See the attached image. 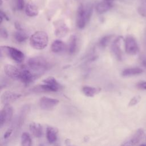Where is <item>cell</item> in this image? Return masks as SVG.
Returning <instances> with one entry per match:
<instances>
[{"mask_svg":"<svg viewBox=\"0 0 146 146\" xmlns=\"http://www.w3.org/2000/svg\"><path fill=\"white\" fill-rule=\"evenodd\" d=\"M15 27L17 29V30H22V27L18 22H15Z\"/></svg>","mask_w":146,"mask_h":146,"instance_id":"cell-33","label":"cell"},{"mask_svg":"<svg viewBox=\"0 0 146 146\" xmlns=\"http://www.w3.org/2000/svg\"><path fill=\"white\" fill-rule=\"evenodd\" d=\"M112 7V3L103 1V2L98 3L95 9L97 13L99 14H102L110 10Z\"/></svg>","mask_w":146,"mask_h":146,"instance_id":"cell-17","label":"cell"},{"mask_svg":"<svg viewBox=\"0 0 146 146\" xmlns=\"http://www.w3.org/2000/svg\"><path fill=\"white\" fill-rule=\"evenodd\" d=\"M141 100V96L139 95H136L133 97L129 101L128 103L129 106H133L137 104Z\"/></svg>","mask_w":146,"mask_h":146,"instance_id":"cell-26","label":"cell"},{"mask_svg":"<svg viewBox=\"0 0 146 146\" xmlns=\"http://www.w3.org/2000/svg\"><path fill=\"white\" fill-rule=\"evenodd\" d=\"M0 34H1V36L4 39H6L8 37V33L7 30H6V29L3 28V27H1V30H0Z\"/></svg>","mask_w":146,"mask_h":146,"instance_id":"cell-28","label":"cell"},{"mask_svg":"<svg viewBox=\"0 0 146 146\" xmlns=\"http://www.w3.org/2000/svg\"><path fill=\"white\" fill-rule=\"evenodd\" d=\"M144 135V131L142 128L139 129L131 139L123 143L121 146H135L143 139Z\"/></svg>","mask_w":146,"mask_h":146,"instance_id":"cell-10","label":"cell"},{"mask_svg":"<svg viewBox=\"0 0 146 146\" xmlns=\"http://www.w3.org/2000/svg\"><path fill=\"white\" fill-rule=\"evenodd\" d=\"M43 84L39 86V89L46 92H56L62 88L61 84L52 76H49L43 80Z\"/></svg>","mask_w":146,"mask_h":146,"instance_id":"cell-5","label":"cell"},{"mask_svg":"<svg viewBox=\"0 0 146 146\" xmlns=\"http://www.w3.org/2000/svg\"><path fill=\"white\" fill-rule=\"evenodd\" d=\"M58 129L56 128L48 126L46 129V136L48 141L52 144L55 142L57 140Z\"/></svg>","mask_w":146,"mask_h":146,"instance_id":"cell-16","label":"cell"},{"mask_svg":"<svg viewBox=\"0 0 146 146\" xmlns=\"http://www.w3.org/2000/svg\"><path fill=\"white\" fill-rule=\"evenodd\" d=\"M4 71L6 75L14 80H19L21 70L12 64H6L4 66Z\"/></svg>","mask_w":146,"mask_h":146,"instance_id":"cell-11","label":"cell"},{"mask_svg":"<svg viewBox=\"0 0 146 146\" xmlns=\"http://www.w3.org/2000/svg\"><path fill=\"white\" fill-rule=\"evenodd\" d=\"M113 37L112 35H108L102 38L99 40V45L102 47H106Z\"/></svg>","mask_w":146,"mask_h":146,"instance_id":"cell-25","label":"cell"},{"mask_svg":"<svg viewBox=\"0 0 146 146\" xmlns=\"http://www.w3.org/2000/svg\"><path fill=\"white\" fill-rule=\"evenodd\" d=\"M56 146H58V145H56Z\"/></svg>","mask_w":146,"mask_h":146,"instance_id":"cell-37","label":"cell"},{"mask_svg":"<svg viewBox=\"0 0 146 146\" xmlns=\"http://www.w3.org/2000/svg\"><path fill=\"white\" fill-rule=\"evenodd\" d=\"M22 146H31L32 141L30 135L27 132H23L21 136Z\"/></svg>","mask_w":146,"mask_h":146,"instance_id":"cell-24","label":"cell"},{"mask_svg":"<svg viewBox=\"0 0 146 146\" xmlns=\"http://www.w3.org/2000/svg\"><path fill=\"white\" fill-rule=\"evenodd\" d=\"M21 96L22 95L20 94L11 91H6L1 96V102L4 105H8L10 103L19 99Z\"/></svg>","mask_w":146,"mask_h":146,"instance_id":"cell-13","label":"cell"},{"mask_svg":"<svg viewBox=\"0 0 146 146\" xmlns=\"http://www.w3.org/2000/svg\"><path fill=\"white\" fill-rule=\"evenodd\" d=\"M29 128L30 131L34 136L36 137H40L42 136V127L39 123H31L29 125Z\"/></svg>","mask_w":146,"mask_h":146,"instance_id":"cell-18","label":"cell"},{"mask_svg":"<svg viewBox=\"0 0 146 146\" xmlns=\"http://www.w3.org/2000/svg\"><path fill=\"white\" fill-rule=\"evenodd\" d=\"M25 13L29 17H35L38 14L39 10L35 4L33 3H29L26 6Z\"/></svg>","mask_w":146,"mask_h":146,"instance_id":"cell-21","label":"cell"},{"mask_svg":"<svg viewBox=\"0 0 146 146\" xmlns=\"http://www.w3.org/2000/svg\"><path fill=\"white\" fill-rule=\"evenodd\" d=\"M54 34L58 38L64 37L69 32V28L62 20H58L54 22Z\"/></svg>","mask_w":146,"mask_h":146,"instance_id":"cell-8","label":"cell"},{"mask_svg":"<svg viewBox=\"0 0 146 146\" xmlns=\"http://www.w3.org/2000/svg\"><path fill=\"white\" fill-rule=\"evenodd\" d=\"M104 1H106V2H108L112 3V2H113V0H104Z\"/></svg>","mask_w":146,"mask_h":146,"instance_id":"cell-35","label":"cell"},{"mask_svg":"<svg viewBox=\"0 0 146 146\" xmlns=\"http://www.w3.org/2000/svg\"><path fill=\"white\" fill-rule=\"evenodd\" d=\"M1 15L2 16L3 18L4 19H5L6 20H7V21H9V18L8 16L5 13H4V12H3L2 10H1Z\"/></svg>","mask_w":146,"mask_h":146,"instance_id":"cell-32","label":"cell"},{"mask_svg":"<svg viewBox=\"0 0 146 146\" xmlns=\"http://www.w3.org/2000/svg\"><path fill=\"white\" fill-rule=\"evenodd\" d=\"M137 87L140 90H146V81L142 82L137 84Z\"/></svg>","mask_w":146,"mask_h":146,"instance_id":"cell-29","label":"cell"},{"mask_svg":"<svg viewBox=\"0 0 146 146\" xmlns=\"http://www.w3.org/2000/svg\"><path fill=\"white\" fill-rule=\"evenodd\" d=\"M77 45V38L75 35H72L70 38L68 45V52L70 54H74L76 50Z\"/></svg>","mask_w":146,"mask_h":146,"instance_id":"cell-22","label":"cell"},{"mask_svg":"<svg viewBox=\"0 0 146 146\" xmlns=\"http://www.w3.org/2000/svg\"><path fill=\"white\" fill-rule=\"evenodd\" d=\"M144 3H145V5L144 6L140 7L139 11V13H140L141 15H143L144 16H146V0H145V2Z\"/></svg>","mask_w":146,"mask_h":146,"instance_id":"cell-31","label":"cell"},{"mask_svg":"<svg viewBox=\"0 0 146 146\" xmlns=\"http://www.w3.org/2000/svg\"><path fill=\"white\" fill-rule=\"evenodd\" d=\"M140 146H146V144H141Z\"/></svg>","mask_w":146,"mask_h":146,"instance_id":"cell-36","label":"cell"},{"mask_svg":"<svg viewBox=\"0 0 146 146\" xmlns=\"http://www.w3.org/2000/svg\"><path fill=\"white\" fill-rule=\"evenodd\" d=\"M30 44L34 49L43 50L47 47L48 43L47 34L43 31H38L31 35Z\"/></svg>","mask_w":146,"mask_h":146,"instance_id":"cell-1","label":"cell"},{"mask_svg":"<svg viewBox=\"0 0 146 146\" xmlns=\"http://www.w3.org/2000/svg\"><path fill=\"white\" fill-rule=\"evenodd\" d=\"M12 132H13V129H12V128H9V129H8L5 132V133H4L3 138H4L5 139H6L9 138V137L11 136Z\"/></svg>","mask_w":146,"mask_h":146,"instance_id":"cell-30","label":"cell"},{"mask_svg":"<svg viewBox=\"0 0 146 146\" xmlns=\"http://www.w3.org/2000/svg\"><path fill=\"white\" fill-rule=\"evenodd\" d=\"M59 103V100L56 99L43 96L39 100V106L43 110H50Z\"/></svg>","mask_w":146,"mask_h":146,"instance_id":"cell-12","label":"cell"},{"mask_svg":"<svg viewBox=\"0 0 146 146\" xmlns=\"http://www.w3.org/2000/svg\"><path fill=\"white\" fill-rule=\"evenodd\" d=\"M125 51L127 54L134 55L139 51V46L136 39L131 36L128 35L125 39Z\"/></svg>","mask_w":146,"mask_h":146,"instance_id":"cell-7","label":"cell"},{"mask_svg":"<svg viewBox=\"0 0 146 146\" xmlns=\"http://www.w3.org/2000/svg\"><path fill=\"white\" fill-rule=\"evenodd\" d=\"M66 48V45L64 42L61 40H55L51 44V50L54 53L58 54L63 52Z\"/></svg>","mask_w":146,"mask_h":146,"instance_id":"cell-15","label":"cell"},{"mask_svg":"<svg viewBox=\"0 0 146 146\" xmlns=\"http://www.w3.org/2000/svg\"><path fill=\"white\" fill-rule=\"evenodd\" d=\"M143 72V70L139 67L128 68L123 70V71L121 72V75L124 77H128L136 75H139Z\"/></svg>","mask_w":146,"mask_h":146,"instance_id":"cell-19","label":"cell"},{"mask_svg":"<svg viewBox=\"0 0 146 146\" xmlns=\"http://www.w3.org/2000/svg\"><path fill=\"white\" fill-rule=\"evenodd\" d=\"M122 39L121 36L117 37L113 40L111 46V51L112 53L119 60L122 59V51L121 50V42Z\"/></svg>","mask_w":146,"mask_h":146,"instance_id":"cell-14","label":"cell"},{"mask_svg":"<svg viewBox=\"0 0 146 146\" xmlns=\"http://www.w3.org/2000/svg\"><path fill=\"white\" fill-rule=\"evenodd\" d=\"M40 75V74L32 71L31 70L23 69L21 70V76L19 80L26 86H27L33 83Z\"/></svg>","mask_w":146,"mask_h":146,"instance_id":"cell-6","label":"cell"},{"mask_svg":"<svg viewBox=\"0 0 146 146\" xmlns=\"http://www.w3.org/2000/svg\"><path fill=\"white\" fill-rule=\"evenodd\" d=\"M27 64L31 70L39 74L46 71L49 67L48 62L42 56H34L29 58Z\"/></svg>","mask_w":146,"mask_h":146,"instance_id":"cell-2","label":"cell"},{"mask_svg":"<svg viewBox=\"0 0 146 146\" xmlns=\"http://www.w3.org/2000/svg\"><path fill=\"white\" fill-rule=\"evenodd\" d=\"M101 89L97 87H94L88 86H83L82 88V91L83 93L88 97H93L95 95L98 94L100 91Z\"/></svg>","mask_w":146,"mask_h":146,"instance_id":"cell-20","label":"cell"},{"mask_svg":"<svg viewBox=\"0 0 146 146\" xmlns=\"http://www.w3.org/2000/svg\"><path fill=\"white\" fill-rule=\"evenodd\" d=\"M14 38L15 40L18 42L21 43L25 42L28 38V35L22 30H18L14 33Z\"/></svg>","mask_w":146,"mask_h":146,"instance_id":"cell-23","label":"cell"},{"mask_svg":"<svg viewBox=\"0 0 146 146\" xmlns=\"http://www.w3.org/2000/svg\"><path fill=\"white\" fill-rule=\"evenodd\" d=\"M143 64L145 67H146V60H143Z\"/></svg>","mask_w":146,"mask_h":146,"instance_id":"cell-34","label":"cell"},{"mask_svg":"<svg viewBox=\"0 0 146 146\" xmlns=\"http://www.w3.org/2000/svg\"><path fill=\"white\" fill-rule=\"evenodd\" d=\"M92 10L91 8L86 9L83 5L80 4L77 10L76 14V26L80 29H83L89 21Z\"/></svg>","mask_w":146,"mask_h":146,"instance_id":"cell-3","label":"cell"},{"mask_svg":"<svg viewBox=\"0 0 146 146\" xmlns=\"http://www.w3.org/2000/svg\"><path fill=\"white\" fill-rule=\"evenodd\" d=\"M13 114V110L10 104L5 105L3 108L1 110L0 113V125L1 127L3 126L4 124L9 122Z\"/></svg>","mask_w":146,"mask_h":146,"instance_id":"cell-9","label":"cell"},{"mask_svg":"<svg viewBox=\"0 0 146 146\" xmlns=\"http://www.w3.org/2000/svg\"><path fill=\"white\" fill-rule=\"evenodd\" d=\"M1 52H4L9 58L18 63H21L24 60L25 55L19 50L11 46H1Z\"/></svg>","mask_w":146,"mask_h":146,"instance_id":"cell-4","label":"cell"},{"mask_svg":"<svg viewBox=\"0 0 146 146\" xmlns=\"http://www.w3.org/2000/svg\"><path fill=\"white\" fill-rule=\"evenodd\" d=\"M15 1H16V5H17V9L19 10H23L25 6L24 0H15Z\"/></svg>","mask_w":146,"mask_h":146,"instance_id":"cell-27","label":"cell"}]
</instances>
